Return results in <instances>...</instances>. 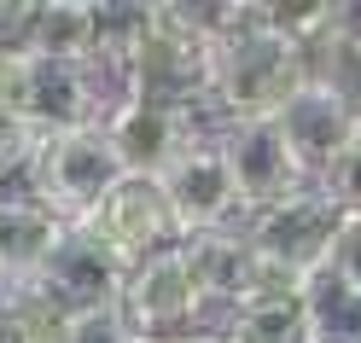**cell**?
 Masks as SVG:
<instances>
[{
    "instance_id": "obj_1",
    "label": "cell",
    "mask_w": 361,
    "mask_h": 343,
    "mask_svg": "<svg viewBox=\"0 0 361 343\" xmlns=\"http://www.w3.org/2000/svg\"><path fill=\"white\" fill-rule=\"evenodd\" d=\"M210 70L216 41L204 30V12L164 0V6H146V30L117 70V94L169 111H198L210 123Z\"/></svg>"
},
{
    "instance_id": "obj_2",
    "label": "cell",
    "mask_w": 361,
    "mask_h": 343,
    "mask_svg": "<svg viewBox=\"0 0 361 343\" xmlns=\"http://www.w3.org/2000/svg\"><path fill=\"white\" fill-rule=\"evenodd\" d=\"M309 53L280 41L274 30H262V6L251 18L216 41V70H210V117L216 128L233 123H274L291 105V94L309 82Z\"/></svg>"
},
{
    "instance_id": "obj_3",
    "label": "cell",
    "mask_w": 361,
    "mask_h": 343,
    "mask_svg": "<svg viewBox=\"0 0 361 343\" xmlns=\"http://www.w3.org/2000/svg\"><path fill=\"white\" fill-rule=\"evenodd\" d=\"M117 99L123 94L87 64H59V58H35V53H12L0 64V111L18 128H30L35 140L99 128Z\"/></svg>"
},
{
    "instance_id": "obj_4",
    "label": "cell",
    "mask_w": 361,
    "mask_h": 343,
    "mask_svg": "<svg viewBox=\"0 0 361 343\" xmlns=\"http://www.w3.org/2000/svg\"><path fill=\"white\" fill-rule=\"evenodd\" d=\"M123 180V163L111 151L105 128H76V134H53V140H35L30 151V169L18 180V192H30L35 204L76 227L99 210V198Z\"/></svg>"
},
{
    "instance_id": "obj_5",
    "label": "cell",
    "mask_w": 361,
    "mask_h": 343,
    "mask_svg": "<svg viewBox=\"0 0 361 343\" xmlns=\"http://www.w3.org/2000/svg\"><path fill=\"white\" fill-rule=\"evenodd\" d=\"M117 320L140 343H169V337H187L198 326H210V303L192 285V268L180 256V244L140 262V268H128L123 297H117Z\"/></svg>"
},
{
    "instance_id": "obj_6",
    "label": "cell",
    "mask_w": 361,
    "mask_h": 343,
    "mask_svg": "<svg viewBox=\"0 0 361 343\" xmlns=\"http://www.w3.org/2000/svg\"><path fill=\"white\" fill-rule=\"evenodd\" d=\"M338 227H344V210H338L326 192L309 187V192L286 198V204H274V210H262V216H245V244H251L268 268H280L298 285H309L314 273L332 262Z\"/></svg>"
},
{
    "instance_id": "obj_7",
    "label": "cell",
    "mask_w": 361,
    "mask_h": 343,
    "mask_svg": "<svg viewBox=\"0 0 361 343\" xmlns=\"http://www.w3.org/2000/svg\"><path fill=\"white\" fill-rule=\"evenodd\" d=\"M157 192H164L169 221H175L180 239L245 227V210H239V192H233V175H228V157H221L216 128H210L192 151H180L164 175H157Z\"/></svg>"
},
{
    "instance_id": "obj_8",
    "label": "cell",
    "mask_w": 361,
    "mask_h": 343,
    "mask_svg": "<svg viewBox=\"0 0 361 343\" xmlns=\"http://www.w3.org/2000/svg\"><path fill=\"white\" fill-rule=\"evenodd\" d=\"M216 140H221V157H228V175H233L245 216H262L274 204L309 192V175L291 157L280 123H233V128H216Z\"/></svg>"
},
{
    "instance_id": "obj_9",
    "label": "cell",
    "mask_w": 361,
    "mask_h": 343,
    "mask_svg": "<svg viewBox=\"0 0 361 343\" xmlns=\"http://www.w3.org/2000/svg\"><path fill=\"white\" fill-rule=\"evenodd\" d=\"M99 128H105L111 151H117L123 175H140V180H157L180 151H192L210 134V123L198 111H169V105H146V99H117Z\"/></svg>"
},
{
    "instance_id": "obj_10",
    "label": "cell",
    "mask_w": 361,
    "mask_h": 343,
    "mask_svg": "<svg viewBox=\"0 0 361 343\" xmlns=\"http://www.w3.org/2000/svg\"><path fill=\"white\" fill-rule=\"evenodd\" d=\"M76 227H87L123 268H140V262H152V256H164V250L180 244L157 180H140V175H123L117 187L99 198V210L87 221H76Z\"/></svg>"
},
{
    "instance_id": "obj_11",
    "label": "cell",
    "mask_w": 361,
    "mask_h": 343,
    "mask_svg": "<svg viewBox=\"0 0 361 343\" xmlns=\"http://www.w3.org/2000/svg\"><path fill=\"white\" fill-rule=\"evenodd\" d=\"M123 280H128V268L111 256L87 227H64V239L53 244L47 268H41L30 285L47 297V303H59L71 320H87V314H111L117 308Z\"/></svg>"
},
{
    "instance_id": "obj_12",
    "label": "cell",
    "mask_w": 361,
    "mask_h": 343,
    "mask_svg": "<svg viewBox=\"0 0 361 343\" xmlns=\"http://www.w3.org/2000/svg\"><path fill=\"white\" fill-rule=\"evenodd\" d=\"M274 123H280V134H286L291 157L303 163L309 187L326 175V163H332V157H338V151H344L355 134H361V117H355V111L332 94L326 82H314V76L298 87V94H291V105L280 111Z\"/></svg>"
},
{
    "instance_id": "obj_13",
    "label": "cell",
    "mask_w": 361,
    "mask_h": 343,
    "mask_svg": "<svg viewBox=\"0 0 361 343\" xmlns=\"http://www.w3.org/2000/svg\"><path fill=\"white\" fill-rule=\"evenodd\" d=\"M59 239H64V221L47 204H35L18 187L0 192V285H30L47 268Z\"/></svg>"
},
{
    "instance_id": "obj_14",
    "label": "cell",
    "mask_w": 361,
    "mask_h": 343,
    "mask_svg": "<svg viewBox=\"0 0 361 343\" xmlns=\"http://www.w3.org/2000/svg\"><path fill=\"white\" fill-rule=\"evenodd\" d=\"M94 35H99V6H87V0H53V6H30L24 53L59 58V64H87L94 70Z\"/></svg>"
},
{
    "instance_id": "obj_15",
    "label": "cell",
    "mask_w": 361,
    "mask_h": 343,
    "mask_svg": "<svg viewBox=\"0 0 361 343\" xmlns=\"http://www.w3.org/2000/svg\"><path fill=\"white\" fill-rule=\"evenodd\" d=\"M303 332L309 343H361V291L321 268L303 285Z\"/></svg>"
},
{
    "instance_id": "obj_16",
    "label": "cell",
    "mask_w": 361,
    "mask_h": 343,
    "mask_svg": "<svg viewBox=\"0 0 361 343\" xmlns=\"http://www.w3.org/2000/svg\"><path fill=\"white\" fill-rule=\"evenodd\" d=\"M216 332H221V343H309V332H303V291L233 308V314L216 320Z\"/></svg>"
},
{
    "instance_id": "obj_17",
    "label": "cell",
    "mask_w": 361,
    "mask_h": 343,
    "mask_svg": "<svg viewBox=\"0 0 361 343\" xmlns=\"http://www.w3.org/2000/svg\"><path fill=\"white\" fill-rule=\"evenodd\" d=\"M309 70H314V82H326L332 94L361 117V6H350L344 30H338L326 47L309 58Z\"/></svg>"
},
{
    "instance_id": "obj_18",
    "label": "cell",
    "mask_w": 361,
    "mask_h": 343,
    "mask_svg": "<svg viewBox=\"0 0 361 343\" xmlns=\"http://www.w3.org/2000/svg\"><path fill=\"white\" fill-rule=\"evenodd\" d=\"M314 192H326L344 216H361V134L326 163V175L314 180Z\"/></svg>"
},
{
    "instance_id": "obj_19",
    "label": "cell",
    "mask_w": 361,
    "mask_h": 343,
    "mask_svg": "<svg viewBox=\"0 0 361 343\" xmlns=\"http://www.w3.org/2000/svg\"><path fill=\"white\" fill-rule=\"evenodd\" d=\"M344 285L361 291V216H344V227H338V239H332V262H326Z\"/></svg>"
},
{
    "instance_id": "obj_20",
    "label": "cell",
    "mask_w": 361,
    "mask_h": 343,
    "mask_svg": "<svg viewBox=\"0 0 361 343\" xmlns=\"http://www.w3.org/2000/svg\"><path fill=\"white\" fill-rule=\"evenodd\" d=\"M64 343H140V337H134L123 320H117V308H111V314H87V320H76Z\"/></svg>"
},
{
    "instance_id": "obj_21",
    "label": "cell",
    "mask_w": 361,
    "mask_h": 343,
    "mask_svg": "<svg viewBox=\"0 0 361 343\" xmlns=\"http://www.w3.org/2000/svg\"><path fill=\"white\" fill-rule=\"evenodd\" d=\"M0 343H35V332H30L24 320L6 308V303H0Z\"/></svg>"
},
{
    "instance_id": "obj_22",
    "label": "cell",
    "mask_w": 361,
    "mask_h": 343,
    "mask_svg": "<svg viewBox=\"0 0 361 343\" xmlns=\"http://www.w3.org/2000/svg\"><path fill=\"white\" fill-rule=\"evenodd\" d=\"M169 343H221V332H216V326H198V332H187V337H169Z\"/></svg>"
},
{
    "instance_id": "obj_23",
    "label": "cell",
    "mask_w": 361,
    "mask_h": 343,
    "mask_svg": "<svg viewBox=\"0 0 361 343\" xmlns=\"http://www.w3.org/2000/svg\"><path fill=\"white\" fill-rule=\"evenodd\" d=\"M0 64H6V53H0Z\"/></svg>"
},
{
    "instance_id": "obj_24",
    "label": "cell",
    "mask_w": 361,
    "mask_h": 343,
    "mask_svg": "<svg viewBox=\"0 0 361 343\" xmlns=\"http://www.w3.org/2000/svg\"><path fill=\"white\" fill-rule=\"evenodd\" d=\"M0 192H6V187H0Z\"/></svg>"
},
{
    "instance_id": "obj_25",
    "label": "cell",
    "mask_w": 361,
    "mask_h": 343,
    "mask_svg": "<svg viewBox=\"0 0 361 343\" xmlns=\"http://www.w3.org/2000/svg\"><path fill=\"white\" fill-rule=\"evenodd\" d=\"M0 291H6V285H0Z\"/></svg>"
}]
</instances>
